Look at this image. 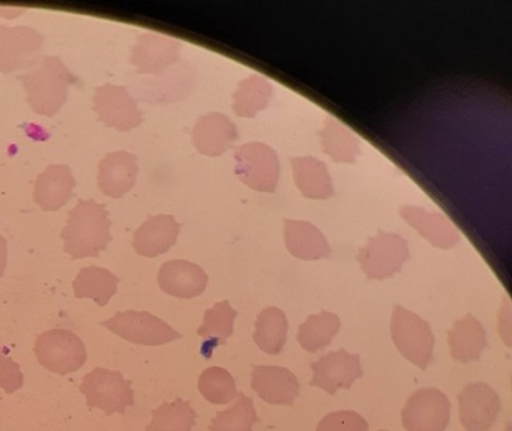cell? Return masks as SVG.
<instances>
[{
  "mask_svg": "<svg viewBox=\"0 0 512 431\" xmlns=\"http://www.w3.org/2000/svg\"><path fill=\"white\" fill-rule=\"evenodd\" d=\"M391 335L399 352L420 370H427L434 358L435 338L430 325L419 315L396 305Z\"/></svg>",
  "mask_w": 512,
  "mask_h": 431,
  "instance_id": "3957f363",
  "label": "cell"
},
{
  "mask_svg": "<svg viewBox=\"0 0 512 431\" xmlns=\"http://www.w3.org/2000/svg\"><path fill=\"white\" fill-rule=\"evenodd\" d=\"M75 185L68 165H51L37 177L33 199L45 212H56L69 203Z\"/></svg>",
  "mask_w": 512,
  "mask_h": 431,
  "instance_id": "ffe728a7",
  "label": "cell"
},
{
  "mask_svg": "<svg viewBox=\"0 0 512 431\" xmlns=\"http://www.w3.org/2000/svg\"><path fill=\"white\" fill-rule=\"evenodd\" d=\"M236 316L237 311L232 309L227 300L205 311L204 322L198 329V335L204 339L202 354L205 358L210 359L214 349L223 346L232 337Z\"/></svg>",
  "mask_w": 512,
  "mask_h": 431,
  "instance_id": "d4e9b609",
  "label": "cell"
},
{
  "mask_svg": "<svg viewBox=\"0 0 512 431\" xmlns=\"http://www.w3.org/2000/svg\"><path fill=\"white\" fill-rule=\"evenodd\" d=\"M272 97V85L260 75H252L239 83L233 94L232 108L238 117L253 118L265 109Z\"/></svg>",
  "mask_w": 512,
  "mask_h": 431,
  "instance_id": "f546056e",
  "label": "cell"
},
{
  "mask_svg": "<svg viewBox=\"0 0 512 431\" xmlns=\"http://www.w3.org/2000/svg\"><path fill=\"white\" fill-rule=\"evenodd\" d=\"M196 419L198 415L188 401L164 402L153 410L152 421L146 426V431H191Z\"/></svg>",
  "mask_w": 512,
  "mask_h": 431,
  "instance_id": "4dcf8cb0",
  "label": "cell"
},
{
  "mask_svg": "<svg viewBox=\"0 0 512 431\" xmlns=\"http://www.w3.org/2000/svg\"><path fill=\"white\" fill-rule=\"evenodd\" d=\"M180 60V43L170 37L143 33L132 47L131 64L138 74L156 75L162 73Z\"/></svg>",
  "mask_w": 512,
  "mask_h": 431,
  "instance_id": "5bb4252c",
  "label": "cell"
},
{
  "mask_svg": "<svg viewBox=\"0 0 512 431\" xmlns=\"http://www.w3.org/2000/svg\"><path fill=\"white\" fill-rule=\"evenodd\" d=\"M43 46V36L27 26H0V73L31 67L38 61Z\"/></svg>",
  "mask_w": 512,
  "mask_h": 431,
  "instance_id": "8fae6325",
  "label": "cell"
},
{
  "mask_svg": "<svg viewBox=\"0 0 512 431\" xmlns=\"http://www.w3.org/2000/svg\"><path fill=\"white\" fill-rule=\"evenodd\" d=\"M341 329V319L338 315L322 311L310 315L304 324L300 325L298 342L304 351L315 353L328 347Z\"/></svg>",
  "mask_w": 512,
  "mask_h": 431,
  "instance_id": "f1b7e54d",
  "label": "cell"
},
{
  "mask_svg": "<svg viewBox=\"0 0 512 431\" xmlns=\"http://www.w3.org/2000/svg\"><path fill=\"white\" fill-rule=\"evenodd\" d=\"M137 157L126 151L108 153L98 167V185L104 195L119 199L136 185Z\"/></svg>",
  "mask_w": 512,
  "mask_h": 431,
  "instance_id": "e0dca14e",
  "label": "cell"
},
{
  "mask_svg": "<svg viewBox=\"0 0 512 431\" xmlns=\"http://www.w3.org/2000/svg\"><path fill=\"white\" fill-rule=\"evenodd\" d=\"M100 324L127 342L141 346H162L183 338L164 320L147 311H124Z\"/></svg>",
  "mask_w": 512,
  "mask_h": 431,
  "instance_id": "8992f818",
  "label": "cell"
},
{
  "mask_svg": "<svg viewBox=\"0 0 512 431\" xmlns=\"http://www.w3.org/2000/svg\"><path fill=\"white\" fill-rule=\"evenodd\" d=\"M258 421L255 405L250 397L238 394L236 404L220 411L209 426L210 431H252Z\"/></svg>",
  "mask_w": 512,
  "mask_h": 431,
  "instance_id": "1f68e13d",
  "label": "cell"
},
{
  "mask_svg": "<svg viewBox=\"0 0 512 431\" xmlns=\"http://www.w3.org/2000/svg\"><path fill=\"white\" fill-rule=\"evenodd\" d=\"M311 371L314 376L310 385L336 395L339 390H349L358 378L363 376L361 358L358 354H351L344 349L328 353L311 363Z\"/></svg>",
  "mask_w": 512,
  "mask_h": 431,
  "instance_id": "4fadbf2b",
  "label": "cell"
},
{
  "mask_svg": "<svg viewBox=\"0 0 512 431\" xmlns=\"http://www.w3.org/2000/svg\"><path fill=\"white\" fill-rule=\"evenodd\" d=\"M19 80L25 86L27 103L38 116L54 117L68 99L74 76L59 57L38 60Z\"/></svg>",
  "mask_w": 512,
  "mask_h": 431,
  "instance_id": "7a4b0ae2",
  "label": "cell"
},
{
  "mask_svg": "<svg viewBox=\"0 0 512 431\" xmlns=\"http://www.w3.org/2000/svg\"><path fill=\"white\" fill-rule=\"evenodd\" d=\"M199 391L205 400L226 405L238 396L236 381L224 368L210 367L199 378Z\"/></svg>",
  "mask_w": 512,
  "mask_h": 431,
  "instance_id": "d6a6232c",
  "label": "cell"
},
{
  "mask_svg": "<svg viewBox=\"0 0 512 431\" xmlns=\"http://www.w3.org/2000/svg\"><path fill=\"white\" fill-rule=\"evenodd\" d=\"M448 344L454 361H478L486 347V330L475 316L468 314L457 320L448 332Z\"/></svg>",
  "mask_w": 512,
  "mask_h": 431,
  "instance_id": "603a6c76",
  "label": "cell"
},
{
  "mask_svg": "<svg viewBox=\"0 0 512 431\" xmlns=\"http://www.w3.org/2000/svg\"><path fill=\"white\" fill-rule=\"evenodd\" d=\"M317 431H368V424L354 411H336L320 421Z\"/></svg>",
  "mask_w": 512,
  "mask_h": 431,
  "instance_id": "836d02e7",
  "label": "cell"
},
{
  "mask_svg": "<svg viewBox=\"0 0 512 431\" xmlns=\"http://www.w3.org/2000/svg\"><path fill=\"white\" fill-rule=\"evenodd\" d=\"M110 220L104 205L94 200H79L71 210L66 222L62 239L65 252L74 260L86 257H98L112 241Z\"/></svg>",
  "mask_w": 512,
  "mask_h": 431,
  "instance_id": "6da1fadb",
  "label": "cell"
},
{
  "mask_svg": "<svg viewBox=\"0 0 512 431\" xmlns=\"http://www.w3.org/2000/svg\"><path fill=\"white\" fill-rule=\"evenodd\" d=\"M93 100L94 112L97 113L99 122L117 129L118 132L131 131L141 126L143 122L136 100L129 95L124 86L112 84L98 86Z\"/></svg>",
  "mask_w": 512,
  "mask_h": 431,
  "instance_id": "30bf717a",
  "label": "cell"
},
{
  "mask_svg": "<svg viewBox=\"0 0 512 431\" xmlns=\"http://www.w3.org/2000/svg\"><path fill=\"white\" fill-rule=\"evenodd\" d=\"M285 243L299 260L315 261L328 257L330 247L317 227L303 220H285Z\"/></svg>",
  "mask_w": 512,
  "mask_h": 431,
  "instance_id": "7402d4cb",
  "label": "cell"
},
{
  "mask_svg": "<svg viewBox=\"0 0 512 431\" xmlns=\"http://www.w3.org/2000/svg\"><path fill=\"white\" fill-rule=\"evenodd\" d=\"M180 224L172 215H156L147 219L133 237V248L138 255L153 258L164 255L179 237Z\"/></svg>",
  "mask_w": 512,
  "mask_h": 431,
  "instance_id": "d6986e66",
  "label": "cell"
},
{
  "mask_svg": "<svg viewBox=\"0 0 512 431\" xmlns=\"http://www.w3.org/2000/svg\"><path fill=\"white\" fill-rule=\"evenodd\" d=\"M252 389L267 404L290 406L300 395V383L293 372L279 366H253Z\"/></svg>",
  "mask_w": 512,
  "mask_h": 431,
  "instance_id": "9a60e30c",
  "label": "cell"
},
{
  "mask_svg": "<svg viewBox=\"0 0 512 431\" xmlns=\"http://www.w3.org/2000/svg\"><path fill=\"white\" fill-rule=\"evenodd\" d=\"M80 392L86 397L90 409L102 410L105 415L124 414L135 405L132 382L121 372L95 368L84 377Z\"/></svg>",
  "mask_w": 512,
  "mask_h": 431,
  "instance_id": "277c9868",
  "label": "cell"
},
{
  "mask_svg": "<svg viewBox=\"0 0 512 431\" xmlns=\"http://www.w3.org/2000/svg\"><path fill=\"white\" fill-rule=\"evenodd\" d=\"M287 330H289V323H287L284 311L267 308L258 315L253 339L261 351L270 356H276L285 347Z\"/></svg>",
  "mask_w": 512,
  "mask_h": 431,
  "instance_id": "83f0119b",
  "label": "cell"
},
{
  "mask_svg": "<svg viewBox=\"0 0 512 431\" xmlns=\"http://www.w3.org/2000/svg\"><path fill=\"white\" fill-rule=\"evenodd\" d=\"M159 285L167 295L193 299L203 294L208 286V275L202 267L185 260H172L160 268Z\"/></svg>",
  "mask_w": 512,
  "mask_h": 431,
  "instance_id": "2e32d148",
  "label": "cell"
},
{
  "mask_svg": "<svg viewBox=\"0 0 512 431\" xmlns=\"http://www.w3.org/2000/svg\"><path fill=\"white\" fill-rule=\"evenodd\" d=\"M7 257H8L7 241H6V239L3 238L2 234H0V277H2L4 274V271H6Z\"/></svg>",
  "mask_w": 512,
  "mask_h": 431,
  "instance_id": "d590c367",
  "label": "cell"
},
{
  "mask_svg": "<svg viewBox=\"0 0 512 431\" xmlns=\"http://www.w3.org/2000/svg\"><path fill=\"white\" fill-rule=\"evenodd\" d=\"M293 176L300 193L308 199H328L334 195L327 166L315 157L291 158Z\"/></svg>",
  "mask_w": 512,
  "mask_h": 431,
  "instance_id": "cb8c5ba5",
  "label": "cell"
},
{
  "mask_svg": "<svg viewBox=\"0 0 512 431\" xmlns=\"http://www.w3.org/2000/svg\"><path fill=\"white\" fill-rule=\"evenodd\" d=\"M449 420L451 402L437 389L416 391L403 410V425L408 431H445Z\"/></svg>",
  "mask_w": 512,
  "mask_h": 431,
  "instance_id": "9c48e42d",
  "label": "cell"
},
{
  "mask_svg": "<svg viewBox=\"0 0 512 431\" xmlns=\"http://www.w3.org/2000/svg\"><path fill=\"white\" fill-rule=\"evenodd\" d=\"M400 214L410 227L416 229L421 237L428 239L435 247L449 249L459 242L457 229L442 214L430 213L411 205H404L400 209Z\"/></svg>",
  "mask_w": 512,
  "mask_h": 431,
  "instance_id": "44dd1931",
  "label": "cell"
},
{
  "mask_svg": "<svg viewBox=\"0 0 512 431\" xmlns=\"http://www.w3.org/2000/svg\"><path fill=\"white\" fill-rule=\"evenodd\" d=\"M35 354L46 370L57 375L79 371L86 362V349L78 335L70 330L54 329L37 338Z\"/></svg>",
  "mask_w": 512,
  "mask_h": 431,
  "instance_id": "5b68a950",
  "label": "cell"
},
{
  "mask_svg": "<svg viewBox=\"0 0 512 431\" xmlns=\"http://www.w3.org/2000/svg\"><path fill=\"white\" fill-rule=\"evenodd\" d=\"M459 418L466 431H490L496 424L501 401L486 383H470L458 396Z\"/></svg>",
  "mask_w": 512,
  "mask_h": 431,
  "instance_id": "7c38bea8",
  "label": "cell"
},
{
  "mask_svg": "<svg viewBox=\"0 0 512 431\" xmlns=\"http://www.w3.org/2000/svg\"><path fill=\"white\" fill-rule=\"evenodd\" d=\"M238 131L224 114L209 113L200 117L193 129V145L202 155L218 157L237 141Z\"/></svg>",
  "mask_w": 512,
  "mask_h": 431,
  "instance_id": "ac0fdd59",
  "label": "cell"
},
{
  "mask_svg": "<svg viewBox=\"0 0 512 431\" xmlns=\"http://www.w3.org/2000/svg\"><path fill=\"white\" fill-rule=\"evenodd\" d=\"M408 258V242L403 237L380 232L361 248L358 262L368 279L385 280L397 274Z\"/></svg>",
  "mask_w": 512,
  "mask_h": 431,
  "instance_id": "ba28073f",
  "label": "cell"
},
{
  "mask_svg": "<svg viewBox=\"0 0 512 431\" xmlns=\"http://www.w3.org/2000/svg\"><path fill=\"white\" fill-rule=\"evenodd\" d=\"M119 279L112 272L100 267H86L74 280L73 289L76 298L92 299L100 308L107 305L116 295Z\"/></svg>",
  "mask_w": 512,
  "mask_h": 431,
  "instance_id": "484cf974",
  "label": "cell"
},
{
  "mask_svg": "<svg viewBox=\"0 0 512 431\" xmlns=\"http://www.w3.org/2000/svg\"><path fill=\"white\" fill-rule=\"evenodd\" d=\"M23 383L25 376L21 372V367L0 349V389L11 395L22 389Z\"/></svg>",
  "mask_w": 512,
  "mask_h": 431,
  "instance_id": "e575fe53",
  "label": "cell"
},
{
  "mask_svg": "<svg viewBox=\"0 0 512 431\" xmlns=\"http://www.w3.org/2000/svg\"><path fill=\"white\" fill-rule=\"evenodd\" d=\"M236 174L244 185L261 193L275 191L280 176L276 152L261 142L246 143L237 148Z\"/></svg>",
  "mask_w": 512,
  "mask_h": 431,
  "instance_id": "52a82bcc",
  "label": "cell"
},
{
  "mask_svg": "<svg viewBox=\"0 0 512 431\" xmlns=\"http://www.w3.org/2000/svg\"><path fill=\"white\" fill-rule=\"evenodd\" d=\"M319 136L324 153H327L334 162L353 164L356 161L360 153V141L336 119L327 118Z\"/></svg>",
  "mask_w": 512,
  "mask_h": 431,
  "instance_id": "4316f807",
  "label": "cell"
}]
</instances>
